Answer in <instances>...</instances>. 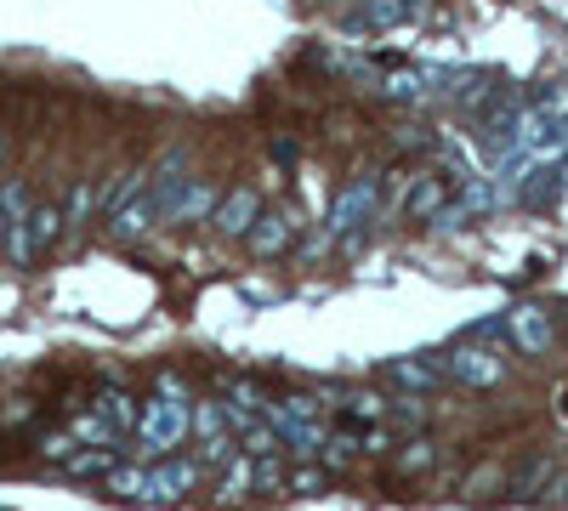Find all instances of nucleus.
Wrapping results in <instances>:
<instances>
[{
	"label": "nucleus",
	"instance_id": "nucleus-21",
	"mask_svg": "<svg viewBox=\"0 0 568 511\" xmlns=\"http://www.w3.org/2000/svg\"><path fill=\"white\" fill-rule=\"evenodd\" d=\"M291 489H324V472H313V467H307V472H296V478H291Z\"/></svg>",
	"mask_w": 568,
	"mask_h": 511
},
{
	"label": "nucleus",
	"instance_id": "nucleus-3",
	"mask_svg": "<svg viewBox=\"0 0 568 511\" xmlns=\"http://www.w3.org/2000/svg\"><path fill=\"white\" fill-rule=\"evenodd\" d=\"M375 200H382V176H353L347 188L336 194V205H329V222H324V234L313 239V251H324V245H336V239H353L358 227L369 222Z\"/></svg>",
	"mask_w": 568,
	"mask_h": 511
},
{
	"label": "nucleus",
	"instance_id": "nucleus-18",
	"mask_svg": "<svg viewBox=\"0 0 568 511\" xmlns=\"http://www.w3.org/2000/svg\"><path fill=\"white\" fill-rule=\"evenodd\" d=\"M426 467H438V443L433 438H415L398 449V472H426Z\"/></svg>",
	"mask_w": 568,
	"mask_h": 511
},
{
	"label": "nucleus",
	"instance_id": "nucleus-6",
	"mask_svg": "<svg viewBox=\"0 0 568 511\" xmlns=\"http://www.w3.org/2000/svg\"><path fill=\"white\" fill-rule=\"evenodd\" d=\"M506 330H511V341L524 347V352H546V347L557 341V324H551L546 307H511Z\"/></svg>",
	"mask_w": 568,
	"mask_h": 511
},
{
	"label": "nucleus",
	"instance_id": "nucleus-10",
	"mask_svg": "<svg viewBox=\"0 0 568 511\" xmlns=\"http://www.w3.org/2000/svg\"><path fill=\"white\" fill-rule=\"evenodd\" d=\"M91 415H98V421L109 427V438L120 443V438H125V432L136 427V398H131V392H114V387H109V392H98V398H91Z\"/></svg>",
	"mask_w": 568,
	"mask_h": 511
},
{
	"label": "nucleus",
	"instance_id": "nucleus-8",
	"mask_svg": "<svg viewBox=\"0 0 568 511\" xmlns=\"http://www.w3.org/2000/svg\"><path fill=\"white\" fill-rule=\"evenodd\" d=\"M291 239H296V216L291 211H273V216H256V227H251V251L267 262V256H284L291 251Z\"/></svg>",
	"mask_w": 568,
	"mask_h": 511
},
{
	"label": "nucleus",
	"instance_id": "nucleus-12",
	"mask_svg": "<svg viewBox=\"0 0 568 511\" xmlns=\"http://www.w3.org/2000/svg\"><path fill=\"white\" fill-rule=\"evenodd\" d=\"M131 194H149V171H120L109 188H98V211H125L131 205Z\"/></svg>",
	"mask_w": 568,
	"mask_h": 511
},
{
	"label": "nucleus",
	"instance_id": "nucleus-9",
	"mask_svg": "<svg viewBox=\"0 0 568 511\" xmlns=\"http://www.w3.org/2000/svg\"><path fill=\"white\" fill-rule=\"evenodd\" d=\"M449 205V182L444 176H415V188L404 194V222H433Z\"/></svg>",
	"mask_w": 568,
	"mask_h": 511
},
{
	"label": "nucleus",
	"instance_id": "nucleus-4",
	"mask_svg": "<svg viewBox=\"0 0 568 511\" xmlns=\"http://www.w3.org/2000/svg\"><path fill=\"white\" fill-rule=\"evenodd\" d=\"M438 369H444V376H455L460 387H478V392L506 381V358H500V352H489V347H471V341H466V347H455Z\"/></svg>",
	"mask_w": 568,
	"mask_h": 511
},
{
	"label": "nucleus",
	"instance_id": "nucleus-11",
	"mask_svg": "<svg viewBox=\"0 0 568 511\" xmlns=\"http://www.w3.org/2000/svg\"><path fill=\"white\" fill-rule=\"evenodd\" d=\"M387 376H393L398 387H409V392H433V387L444 381V369H438L433 358H393Z\"/></svg>",
	"mask_w": 568,
	"mask_h": 511
},
{
	"label": "nucleus",
	"instance_id": "nucleus-2",
	"mask_svg": "<svg viewBox=\"0 0 568 511\" xmlns=\"http://www.w3.org/2000/svg\"><path fill=\"white\" fill-rule=\"evenodd\" d=\"M194 483H200V460H160V467H131L109 478L120 500H182Z\"/></svg>",
	"mask_w": 568,
	"mask_h": 511
},
{
	"label": "nucleus",
	"instance_id": "nucleus-5",
	"mask_svg": "<svg viewBox=\"0 0 568 511\" xmlns=\"http://www.w3.org/2000/svg\"><path fill=\"white\" fill-rule=\"evenodd\" d=\"M256 216H262V200H256L251 188H233L227 200H216V211H211V227H216L222 239H251Z\"/></svg>",
	"mask_w": 568,
	"mask_h": 511
},
{
	"label": "nucleus",
	"instance_id": "nucleus-16",
	"mask_svg": "<svg viewBox=\"0 0 568 511\" xmlns=\"http://www.w3.org/2000/svg\"><path fill=\"white\" fill-rule=\"evenodd\" d=\"M120 467V449L109 443V449H85V454H69L63 460V472L69 478H98V472H114Z\"/></svg>",
	"mask_w": 568,
	"mask_h": 511
},
{
	"label": "nucleus",
	"instance_id": "nucleus-20",
	"mask_svg": "<svg viewBox=\"0 0 568 511\" xmlns=\"http://www.w3.org/2000/svg\"><path fill=\"white\" fill-rule=\"evenodd\" d=\"M358 449H364V438H336V443H324L318 454L329 460V467H347V460H353Z\"/></svg>",
	"mask_w": 568,
	"mask_h": 511
},
{
	"label": "nucleus",
	"instance_id": "nucleus-19",
	"mask_svg": "<svg viewBox=\"0 0 568 511\" xmlns=\"http://www.w3.org/2000/svg\"><path fill=\"white\" fill-rule=\"evenodd\" d=\"M256 489V467H251V454H233V472H222V494L227 500H240Z\"/></svg>",
	"mask_w": 568,
	"mask_h": 511
},
{
	"label": "nucleus",
	"instance_id": "nucleus-15",
	"mask_svg": "<svg viewBox=\"0 0 568 511\" xmlns=\"http://www.w3.org/2000/svg\"><path fill=\"white\" fill-rule=\"evenodd\" d=\"M154 216H160V205H154L149 194H136V205L114 211V234H120V239H136V234H149V227H154Z\"/></svg>",
	"mask_w": 568,
	"mask_h": 511
},
{
	"label": "nucleus",
	"instance_id": "nucleus-23",
	"mask_svg": "<svg viewBox=\"0 0 568 511\" xmlns=\"http://www.w3.org/2000/svg\"><path fill=\"white\" fill-rule=\"evenodd\" d=\"M0 165H7V136H0Z\"/></svg>",
	"mask_w": 568,
	"mask_h": 511
},
{
	"label": "nucleus",
	"instance_id": "nucleus-17",
	"mask_svg": "<svg viewBox=\"0 0 568 511\" xmlns=\"http://www.w3.org/2000/svg\"><path fill=\"white\" fill-rule=\"evenodd\" d=\"M222 427H227V415H222V398H205V403L194 409V421H187V432H200L205 443H216V438H222Z\"/></svg>",
	"mask_w": 568,
	"mask_h": 511
},
{
	"label": "nucleus",
	"instance_id": "nucleus-13",
	"mask_svg": "<svg viewBox=\"0 0 568 511\" xmlns=\"http://www.w3.org/2000/svg\"><path fill=\"white\" fill-rule=\"evenodd\" d=\"M415 12H420V0H364L358 29H393V23H404Z\"/></svg>",
	"mask_w": 568,
	"mask_h": 511
},
{
	"label": "nucleus",
	"instance_id": "nucleus-22",
	"mask_svg": "<svg viewBox=\"0 0 568 511\" xmlns=\"http://www.w3.org/2000/svg\"><path fill=\"white\" fill-rule=\"evenodd\" d=\"M7 234H12V227H7V216H0V251H7Z\"/></svg>",
	"mask_w": 568,
	"mask_h": 511
},
{
	"label": "nucleus",
	"instance_id": "nucleus-14",
	"mask_svg": "<svg viewBox=\"0 0 568 511\" xmlns=\"http://www.w3.org/2000/svg\"><path fill=\"white\" fill-rule=\"evenodd\" d=\"M91 216H98V188H91V182L80 176L74 188H69V205H63V234H80Z\"/></svg>",
	"mask_w": 568,
	"mask_h": 511
},
{
	"label": "nucleus",
	"instance_id": "nucleus-1",
	"mask_svg": "<svg viewBox=\"0 0 568 511\" xmlns=\"http://www.w3.org/2000/svg\"><path fill=\"white\" fill-rule=\"evenodd\" d=\"M187 421H194V403H187L176 376H160V398H149L136 409V443L142 454H165L187 438Z\"/></svg>",
	"mask_w": 568,
	"mask_h": 511
},
{
	"label": "nucleus",
	"instance_id": "nucleus-7",
	"mask_svg": "<svg viewBox=\"0 0 568 511\" xmlns=\"http://www.w3.org/2000/svg\"><path fill=\"white\" fill-rule=\"evenodd\" d=\"M211 211H216V188L194 176L187 188H176V194L165 200V211H160V216H171V222H211Z\"/></svg>",
	"mask_w": 568,
	"mask_h": 511
}]
</instances>
